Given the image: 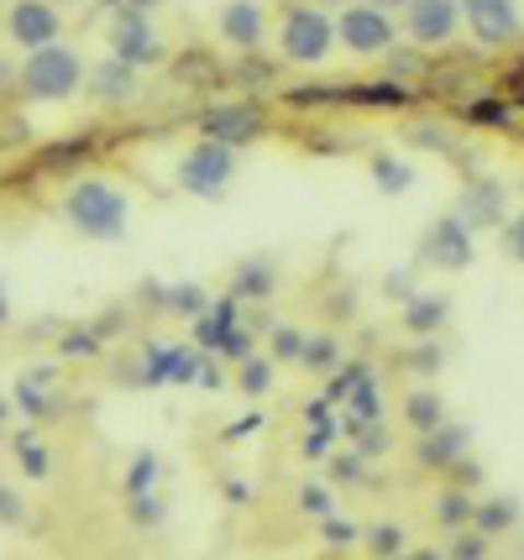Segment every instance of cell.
<instances>
[{
  "mask_svg": "<svg viewBox=\"0 0 524 560\" xmlns=\"http://www.w3.org/2000/svg\"><path fill=\"white\" fill-rule=\"evenodd\" d=\"M63 215H69V225H74L79 236H90V242H121L126 220H131V205H126V195L110 178H74V189L63 199Z\"/></svg>",
  "mask_w": 524,
  "mask_h": 560,
  "instance_id": "obj_1",
  "label": "cell"
},
{
  "mask_svg": "<svg viewBox=\"0 0 524 560\" xmlns=\"http://www.w3.org/2000/svg\"><path fill=\"white\" fill-rule=\"evenodd\" d=\"M90 79L84 58H79L69 43H53V48H37L22 58V73H16V90L37 105H63V100L79 95V84Z\"/></svg>",
  "mask_w": 524,
  "mask_h": 560,
  "instance_id": "obj_2",
  "label": "cell"
},
{
  "mask_svg": "<svg viewBox=\"0 0 524 560\" xmlns=\"http://www.w3.org/2000/svg\"><path fill=\"white\" fill-rule=\"evenodd\" d=\"M278 48L289 63H304V69H315L330 58L336 48V22L325 16L321 5H289L283 11V32H278Z\"/></svg>",
  "mask_w": 524,
  "mask_h": 560,
  "instance_id": "obj_3",
  "label": "cell"
},
{
  "mask_svg": "<svg viewBox=\"0 0 524 560\" xmlns=\"http://www.w3.org/2000/svg\"><path fill=\"white\" fill-rule=\"evenodd\" d=\"M336 43L357 58H377V52H394L399 48V26L388 11H377L368 0H351L336 11Z\"/></svg>",
  "mask_w": 524,
  "mask_h": 560,
  "instance_id": "obj_4",
  "label": "cell"
},
{
  "mask_svg": "<svg viewBox=\"0 0 524 560\" xmlns=\"http://www.w3.org/2000/svg\"><path fill=\"white\" fill-rule=\"evenodd\" d=\"M231 173H236V152L200 137V142L178 158V189L195 199H221L225 184H231Z\"/></svg>",
  "mask_w": 524,
  "mask_h": 560,
  "instance_id": "obj_5",
  "label": "cell"
},
{
  "mask_svg": "<svg viewBox=\"0 0 524 560\" xmlns=\"http://www.w3.org/2000/svg\"><path fill=\"white\" fill-rule=\"evenodd\" d=\"M268 131V116H263V105L257 100H221V105H210L200 116V137L205 142H221V147H252L257 137Z\"/></svg>",
  "mask_w": 524,
  "mask_h": 560,
  "instance_id": "obj_6",
  "label": "cell"
},
{
  "mask_svg": "<svg viewBox=\"0 0 524 560\" xmlns=\"http://www.w3.org/2000/svg\"><path fill=\"white\" fill-rule=\"evenodd\" d=\"M477 257L473 246V225H462V215H435L430 231L420 236V262L424 268H441V272H467Z\"/></svg>",
  "mask_w": 524,
  "mask_h": 560,
  "instance_id": "obj_7",
  "label": "cell"
},
{
  "mask_svg": "<svg viewBox=\"0 0 524 560\" xmlns=\"http://www.w3.org/2000/svg\"><path fill=\"white\" fill-rule=\"evenodd\" d=\"M110 58H121V63H131V69H148V63L163 58L148 11H131V5L116 11V22H110Z\"/></svg>",
  "mask_w": 524,
  "mask_h": 560,
  "instance_id": "obj_8",
  "label": "cell"
},
{
  "mask_svg": "<svg viewBox=\"0 0 524 560\" xmlns=\"http://www.w3.org/2000/svg\"><path fill=\"white\" fill-rule=\"evenodd\" d=\"M456 26H462V0H409L404 37L415 48H441L456 37Z\"/></svg>",
  "mask_w": 524,
  "mask_h": 560,
  "instance_id": "obj_9",
  "label": "cell"
},
{
  "mask_svg": "<svg viewBox=\"0 0 524 560\" xmlns=\"http://www.w3.org/2000/svg\"><path fill=\"white\" fill-rule=\"evenodd\" d=\"M5 32H11V43H16V48L37 52V48H53V43H58L63 16H58V5H53V0H16V5H11V16H5Z\"/></svg>",
  "mask_w": 524,
  "mask_h": 560,
  "instance_id": "obj_10",
  "label": "cell"
},
{
  "mask_svg": "<svg viewBox=\"0 0 524 560\" xmlns=\"http://www.w3.org/2000/svg\"><path fill=\"white\" fill-rule=\"evenodd\" d=\"M462 22L473 26L482 48H503L520 37V5L514 0H462Z\"/></svg>",
  "mask_w": 524,
  "mask_h": 560,
  "instance_id": "obj_11",
  "label": "cell"
},
{
  "mask_svg": "<svg viewBox=\"0 0 524 560\" xmlns=\"http://www.w3.org/2000/svg\"><path fill=\"white\" fill-rule=\"evenodd\" d=\"M216 26H221V37L236 52H257L263 48V37H268V16H263V5H257V0H225L221 22Z\"/></svg>",
  "mask_w": 524,
  "mask_h": 560,
  "instance_id": "obj_12",
  "label": "cell"
},
{
  "mask_svg": "<svg viewBox=\"0 0 524 560\" xmlns=\"http://www.w3.org/2000/svg\"><path fill=\"white\" fill-rule=\"evenodd\" d=\"M456 215H462V225H473V231H493V225H503V184H493V178L467 184L462 199H456Z\"/></svg>",
  "mask_w": 524,
  "mask_h": 560,
  "instance_id": "obj_13",
  "label": "cell"
},
{
  "mask_svg": "<svg viewBox=\"0 0 524 560\" xmlns=\"http://www.w3.org/2000/svg\"><path fill=\"white\" fill-rule=\"evenodd\" d=\"M467 445H473V430L467 424H441V430H430V435H420V445H415V456H420V466H456L462 456H467Z\"/></svg>",
  "mask_w": 524,
  "mask_h": 560,
  "instance_id": "obj_14",
  "label": "cell"
},
{
  "mask_svg": "<svg viewBox=\"0 0 524 560\" xmlns=\"http://www.w3.org/2000/svg\"><path fill=\"white\" fill-rule=\"evenodd\" d=\"M90 95L101 100V105H126V100L137 95V69L131 63H121V58H105V63H95L90 69Z\"/></svg>",
  "mask_w": 524,
  "mask_h": 560,
  "instance_id": "obj_15",
  "label": "cell"
},
{
  "mask_svg": "<svg viewBox=\"0 0 524 560\" xmlns=\"http://www.w3.org/2000/svg\"><path fill=\"white\" fill-rule=\"evenodd\" d=\"M399 319H404V330H409V336H435V330L451 319V299L446 293H409Z\"/></svg>",
  "mask_w": 524,
  "mask_h": 560,
  "instance_id": "obj_16",
  "label": "cell"
},
{
  "mask_svg": "<svg viewBox=\"0 0 524 560\" xmlns=\"http://www.w3.org/2000/svg\"><path fill=\"white\" fill-rule=\"evenodd\" d=\"M148 357V372H142V383H189L195 377V351L189 346H148L142 351Z\"/></svg>",
  "mask_w": 524,
  "mask_h": 560,
  "instance_id": "obj_17",
  "label": "cell"
},
{
  "mask_svg": "<svg viewBox=\"0 0 524 560\" xmlns=\"http://www.w3.org/2000/svg\"><path fill=\"white\" fill-rule=\"evenodd\" d=\"M278 289V268L268 262V257H252V262H242L236 268V278H231V299L242 304V299H268V293Z\"/></svg>",
  "mask_w": 524,
  "mask_h": 560,
  "instance_id": "obj_18",
  "label": "cell"
},
{
  "mask_svg": "<svg viewBox=\"0 0 524 560\" xmlns=\"http://www.w3.org/2000/svg\"><path fill=\"white\" fill-rule=\"evenodd\" d=\"M473 518H477V503L467 498V488H456V482H451V488L435 498V524H441V529L462 535V529H473Z\"/></svg>",
  "mask_w": 524,
  "mask_h": 560,
  "instance_id": "obj_19",
  "label": "cell"
},
{
  "mask_svg": "<svg viewBox=\"0 0 524 560\" xmlns=\"http://www.w3.org/2000/svg\"><path fill=\"white\" fill-rule=\"evenodd\" d=\"M473 529H482L488 539L509 535V529H520V498H488V503H477Z\"/></svg>",
  "mask_w": 524,
  "mask_h": 560,
  "instance_id": "obj_20",
  "label": "cell"
},
{
  "mask_svg": "<svg viewBox=\"0 0 524 560\" xmlns=\"http://www.w3.org/2000/svg\"><path fill=\"white\" fill-rule=\"evenodd\" d=\"M404 419L420 430V435H430V430H441L446 424V404H441V393L430 388H415L409 398H404Z\"/></svg>",
  "mask_w": 524,
  "mask_h": 560,
  "instance_id": "obj_21",
  "label": "cell"
},
{
  "mask_svg": "<svg viewBox=\"0 0 524 560\" xmlns=\"http://www.w3.org/2000/svg\"><path fill=\"white\" fill-rule=\"evenodd\" d=\"M373 419H383V398H377L373 377H357L347 393V424L357 430V424H373Z\"/></svg>",
  "mask_w": 524,
  "mask_h": 560,
  "instance_id": "obj_22",
  "label": "cell"
},
{
  "mask_svg": "<svg viewBox=\"0 0 524 560\" xmlns=\"http://www.w3.org/2000/svg\"><path fill=\"white\" fill-rule=\"evenodd\" d=\"M373 184L383 189V195H404V189L415 184V168H409L404 158H394V152H377L373 158Z\"/></svg>",
  "mask_w": 524,
  "mask_h": 560,
  "instance_id": "obj_23",
  "label": "cell"
},
{
  "mask_svg": "<svg viewBox=\"0 0 524 560\" xmlns=\"http://www.w3.org/2000/svg\"><path fill=\"white\" fill-rule=\"evenodd\" d=\"M273 357H247L242 372H236V388L247 393V398H263V393H273Z\"/></svg>",
  "mask_w": 524,
  "mask_h": 560,
  "instance_id": "obj_24",
  "label": "cell"
},
{
  "mask_svg": "<svg viewBox=\"0 0 524 560\" xmlns=\"http://www.w3.org/2000/svg\"><path fill=\"white\" fill-rule=\"evenodd\" d=\"M300 366H304V372H315V377L336 372V366H341V341H336V336H310Z\"/></svg>",
  "mask_w": 524,
  "mask_h": 560,
  "instance_id": "obj_25",
  "label": "cell"
},
{
  "mask_svg": "<svg viewBox=\"0 0 524 560\" xmlns=\"http://www.w3.org/2000/svg\"><path fill=\"white\" fill-rule=\"evenodd\" d=\"M152 488H158V456L142 451V456L131 462V471H126V498H148Z\"/></svg>",
  "mask_w": 524,
  "mask_h": 560,
  "instance_id": "obj_26",
  "label": "cell"
},
{
  "mask_svg": "<svg viewBox=\"0 0 524 560\" xmlns=\"http://www.w3.org/2000/svg\"><path fill=\"white\" fill-rule=\"evenodd\" d=\"M304 346H310V336H304V330H294V325H278L273 341H268V351H273V362H304Z\"/></svg>",
  "mask_w": 524,
  "mask_h": 560,
  "instance_id": "obj_27",
  "label": "cell"
},
{
  "mask_svg": "<svg viewBox=\"0 0 524 560\" xmlns=\"http://www.w3.org/2000/svg\"><path fill=\"white\" fill-rule=\"evenodd\" d=\"M368 545L377 550V560H399L404 529H399V524H373V529H368Z\"/></svg>",
  "mask_w": 524,
  "mask_h": 560,
  "instance_id": "obj_28",
  "label": "cell"
},
{
  "mask_svg": "<svg viewBox=\"0 0 524 560\" xmlns=\"http://www.w3.org/2000/svg\"><path fill=\"white\" fill-rule=\"evenodd\" d=\"M163 304L174 310V315H184V319H195L205 310V293L195 289V283H178V289H168L163 293Z\"/></svg>",
  "mask_w": 524,
  "mask_h": 560,
  "instance_id": "obj_29",
  "label": "cell"
},
{
  "mask_svg": "<svg viewBox=\"0 0 524 560\" xmlns=\"http://www.w3.org/2000/svg\"><path fill=\"white\" fill-rule=\"evenodd\" d=\"M488 545H493V539L482 535V529H462L446 560H488Z\"/></svg>",
  "mask_w": 524,
  "mask_h": 560,
  "instance_id": "obj_30",
  "label": "cell"
},
{
  "mask_svg": "<svg viewBox=\"0 0 524 560\" xmlns=\"http://www.w3.org/2000/svg\"><path fill=\"white\" fill-rule=\"evenodd\" d=\"M351 435H357V451H362V456H373V451L383 456V451L394 445V440H388V430H383V419H373V424H357Z\"/></svg>",
  "mask_w": 524,
  "mask_h": 560,
  "instance_id": "obj_31",
  "label": "cell"
},
{
  "mask_svg": "<svg viewBox=\"0 0 524 560\" xmlns=\"http://www.w3.org/2000/svg\"><path fill=\"white\" fill-rule=\"evenodd\" d=\"M383 69H388V79L399 84L404 73H420V69H424V58H420V52H404V48H394V52H383Z\"/></svg>",
  "mask_w": 524,
  "mask_h": 560,
  "instance_id": "obj_32",
  "label": "cell"
},
{
  "mask_svg": "<svg viewBox=\"0 0 524 560\" xmlns=\"http://www.w3.org/2000/svg\"><path fill=\"white\" fill-rule=\"evenodd\" d=\"M362 451H351V456H341V462H330V482H341V488H357L362 482Z\"/></svg>",
  "mask_w": 524,
  "mask_h": 560,
  "instance_id": "obj_33",
  "label": "cell"
},
{
  "mask_svg": "<svg viewBox=\"0 0 524 560\" xmlns=\"http://www.w3.org/2000/svg\"><path fill=\"white\" fill-rule=\"evenodd\" d=\"M58 351H63V357H95V351H101V336H95V330H69Z\"/></svg>",
  "mask_w": 524,
  "mask_h": 560,
  "instance_id": "obj_34",
  "label": "cell"
},
{
  "mask_svg": "<svg viewBox=\"0 0 524 560\" xmlns=\"http://www.w3.org/2000/svg\"><path fill=\"white\" fill-rule=\"evenodd\" d=\"M16 445H22V466H26V477H48V451H43V445H37L32 435H22Z\"/></svg>",
  "mask_w": 524,
  "mask_h": 560,
  "instance_id": "obj_35",
  "label": "cell"
},
{
  "mask_svg": "<svg viewBox=\"0 0 524 560\" xmlns=\"http://www.w3.org/2000/svg\"><path fill=\"white\" fill-rule=\"evenodd\" d=\"M441 362H446V357H441V346H435V341H420V346H415V357H409V366H415V372H424V377H435V372H441Z\"/></svg>",
  "mask_w": 524,
  "mask_h": 560,
  "instance_id": "obj_36",
  "label": "cell"
},
{
  "mask_svg": "<svg viewBox=\"0 0 524 560\" xmlns=\"http://www.w3.org/2000/svg\"><path fill=\"white\" fill-rule=\"evenodd\" d=\"M126 509H131V518H137V524H142V529H152V524H158V518H163V503H158V498H126Z\"/></svg>",
  "mask_w": 524,
  "mask_h": 560,
  "instance_id": "obj_37",
  "label": "cell"
},
{
  "mask_svg": "<svg viewBox=\"0 0 524 560\" xmlns=\"http://www.w3.org/2000/svg\"><path fill=\"white\" fill-rule=\"evenodd\" d=\"M503 246H509V257H514V262L524 268V210L509 220V225H503Z\"/></svg>",
  "mask_w": 524,
  "mask_h": 560,
  "instance_id": "obj_38",
  "label": "cell"
},
{
  "mask_svg": "<svg viewBox=\"0 0 524 560\" xmlns=\"http://www.w3.org/2000/svg\"><path fill=\"white\" fill-rule=\"evenodd\" d=\"M409 137H415V142H420L424 152H451V137L441 131V126H415Z\"/></svg>",
  "mask_w": 524,
  "mask_h": 560,
  "instance_id": "obj_39",
  "label": "cell"
},
{
  "mask_svg": "<svg viewBox=\"0 0 524 560\" xmlns=\"http://www.w3.org/2000/svg\"><path fill=\"white\" fill-rule=\"evenodd\" d=\"M26 518V503L16 498V488H0V524H22Z\"/></svg>",
  "mask_w": 524,
  "mask_h": 560,
  "instance_id": "obj_40",
  "label": "cell"
},
{
  "mask_svg": "<svg viewBox=\"0 0 524 560\" xmlns=\"http://www.w3.org/2000/svg\"><path fill=\"white\" fill-rule=\"evenodd\" d=\"M321 535L336 539V545H351V539H357V529H351V524H341V518L330 513V518H321Z\"/></svg>",
  "mask_w": 524,
  "mask_h": 560,
  "instance_id": "obj_41",
  "label": "cell"
},
{
  "mask_svg": "<svg viewBox=\"0 0 524 560\" xmlns=\"http://www.w3.org/2000/svg\"><path fill=\"white\" fill-rule=\"evenodd\" d=\"M300 503H304L310 513H315V518H330V498H325L321 488H304V492H300Z\"/></svg>",
  "mask_w": 524,
  "mask_h": 560,
  "instance_id": "obj_42",
  "label": "cell"
},
{
  "mask_svg": "<svg viewBox=\"0 0 524 560\" xmlns=\"http://www.w3.org/2000/svg\"><path fill=\"white\" fill-rule=\"evenodd\" d=\"M330 435H336V430H330V424H321L315 435L304 440V451H310V456H325V451H330Z\"/></svg>",
  "mask_w": 524,
  "mask_h": 560,
  "instance_id": "obj_43",
  "label": "cell"
},
{
  "mask_svg": "<svg viewBox=\"0 0 524 560\" xmlns=\"http://www.w3.org/2000/svg\"><path fill=\"white\" fill-rule=\"evenodd\" d=\"M236 73H242V79H257V84H263V79H268V73H273V69H268V63H242V69H236Z\"/></svg>",
  "mask_w": 524,
  "mask_h": 560,
  "instance_id": "obj_44",
  "label": "cell"
},
{
  "mask_svg": "<svg viewBox=\"0 0 524 560\" xmlns=\"http://www.w3.org/2000/svg\"><path fill=\"white\" fill-rule=\"evenodd\" d=\"M16 73H22V69H11V63L0 58V90H11V84H16Z\"/></svg>",
  "mask_w": 524,
  "mask_h": 560,
  "instance_id": "obj_45",
  "label": "cell"
},
{
  "mask_svg": "<svg viewBox=\"0 0 524 560\" xmlns=\"http://www.w3.org/2000/svg\"><path fill=\"white\" fill-rule=\"evenodd\" d=\"M0 325H11V293H5V283H0Z\"/></svg>",
  "mask_w": 524,
  "mask_h": 560,
  "instance_id": "obj_46",
  "label": "cell"
},
{
  "mask_svg": "<svg viewBox=\"0 0 524 560\" xmlns=\"http://www.w3.org/2000/svg\"><path fill=\"white\" fill-rule=\"evenodd\" d=\"M368 5H377V11H409V0H368Z\"/></svg>",
  "mask_w": 524,
  "mask_h": 560,
  "instance_id": "obj_47",
  "label": "cell"
},
{
  "mask_svg": "<svg viewBox=\"0 0 524 560\" xmlns=\"http://www.w3.org/2000/svg\"><path fill=\"white\" fill-rule=\"evenodd\" d=\"M126 5H131V11H148V16H152V11H158L163 0H126Z\"/></svg>",
  "mask_w": 524,
  "mask_h": 560,
  "instance_id": "obj_48",
  "label": "cell"
},
{
  "mask_svg": "<svg viewBox=\"0 0 524 560\" xmlns=\"http://www.w3.org/2000/svg\"><path fill=\"white\" fill-rule=\"evenodd\" d=\"M415 560H446V556H430V550H420V556H415Z\"/></svg>",
  "mask_w": 524,
  "mask_h": 560,
  "instance_id": "obj_49",
  "label": "cell"
},
{
  "mask_svg": "<svg viewBox=\"0 0 524 560\" xmlns=\"http://www.w3.org/2000/svg\"><path fill=\"white\" fill-rule=\"evenodd\" d=\"M53 5H84V0H53Z\"/></svg>",
  "mask_w": 524,
  "mask_h": 560,
  "instance_id": "obj_50",
  "label": "cell"
},
{
  "mask_svg": "<svg viewBox=\"0 0 524 560\" xmlns=\"http://www.w3.org/2000/svg\"><path fill=\"white\" fill-rule=\"evenodd\" d=\"M5 415H11V409H5V398H0V424H5Z\"/></svg>",
  "mask_w": 524,
  "mask_h": 560,
  "instance_id": "obj_51",
  "label": "cell"
},
{
  "mask_svg": "<svg viewBox=\"0 0 524 560\" xmlns=\"http://www.w3.org/2000/svg\"><path fill=\"white\" fill-rule=\"evenodd\" d=\"M321 5H351V0H321Z\"/></svg>",
  "mask_w": 524,
  "mask_h": 560,
  "instance_id": "obj_52",
  "label": "cell"
}]
</instances>
